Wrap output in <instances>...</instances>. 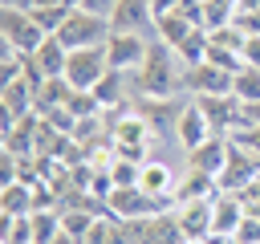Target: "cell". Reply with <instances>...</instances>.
<instances>
[{"instance_id": "obj_21", "label": "cell", "mask_w": 260, "mask_h": 244, "mask_svg": "<svg viewBox=\"0 0 260 244\" xmlns=\"http://www.w3.org/2000/svg\"><path fill=\"white\" fill-rule=\"evenodd\" d=\"M223 187H219V179L215 175H203V171H191L187 167V175L179 179V187H175V203H183V199H215Z\"/></svg>"}, {"instance_id": "obj_7", "label": "cell", "mask_w": 260, "mask_h": 244, "mask_svg": "<svg viewBox=\"0 0 260 244\" xmlns=\"http://www.w3.org/2000/svg\"><path fill=\"white\" fill-rule=\"evenodd\" d=\"M146 49H150V41H142L138 33H110V37H106V61H110V69H118V73L138 69V65L146 61Z\"/></svg>"}, {"instance_id": "obj_22", "label": "cell", "mask_w": 260, "mask_h": 244, "mask_svg": "<svg viewBox=\"0 0 260 244\" xmlns=\"http://www.w3.org/2000/svg\"><path fill=\"white\" fill-rule=\"evenodd\" d=\"M69 94H73V85H69L65 77H45V81L37 85V114L61 110V106L69 102Z\"/></svg>"}, {"instance_id": "obj_14", "label": "cell", "mask_w": 260, "mask_h": 244, "mask_svg": "<svg viewBox=\"0 0 260 244\" xmlns=\"http://www.w3.org/2000/svg\"><path fill=\"white\" fill-rule=\"evenodd\" d=\"M175 134H179V142H183V150H195L199 142H207L215 130H211V122H207V114L199 110V102L191 98L187 102V110L179 114V122H175Z\"/></svg>"}, {"instance_id": "obj_36", "label": "cell", "mask_w": 260, "mask_h": 244, "mask_svg": "<svg viewBox=\"0 0 260 244\" xmlns=\"http://www.w3.org/2000/svg\"><path fill=\"white\" fill-rule=\"evenodd\" d=\"M183 0H150V8H154V16H167V12H175Z\"/></svg>"}, {"instance_id": "obj_29", "label": "cell", "mask_w": 260, "mask_h": 244, "mask_svg": "<svg viewBox=\"0 0 260 244\" xmlns=\"http://www.w3.org/2000/svg\"><path fill=\"white\" fill-rule=\"evenodd\" d=\"M232 94H236L240 102H260V69L244 65V69L232 77Z\"/></svg>"}, {"instance_id": "obj_4", "label": "cell", "mask_w": 260, "mask_h": 244, "mask_svg": "<svg viewBox=\"0 0 260 244\" xmlns=\"http://www.w3.org/2000/svg\"><path fill=\"white\" fill-rule=\"evenodd\" d=\"M150 126L134 114V110H126L118 122H110V146H114V155H122V159H134V163H146V142H150Z\"/></svg>"}, {"instance_id": "obj_26", "label": "cell", "mask_w": 260, "mask_h": 244, "mask_svg": "<svg viewBox=\"0 0 260 244\" xmlns=\"http://www.w3.org/2000/svg\"><path fill=\"white\" fill-rule=\"evenodd\" d=\"M0 244H37L28 216H0Z\"/></svg>"}, {"instance_id": "obj_33", "label": "cell", "mask_w": 260, "mask_h": 244, "mask_svg": "<svg viewBox=\"0 0 260 244\" xmlns=\"http://www.w3.org/2000/svg\"><path fill=\"white\" fill-rule=\"evenodd\" d=\"M244 65L260 69V37H248V41H244Z\"/></svg>"}, {"instance_id": "obj_9", "label": "cell", "mask_w": 260, "mask_h": 244, "mask_svg": "<svg viewBox=\"0 0 260 244\" xmlns=\"http://www.w3.org/2000/svg\"><path fill=\"white\" fill-rule=\"evenodd\" d=\"M175 220H179V232H183L187 244L211 240V199H183V203H175Z\"/></svg>"}, {"instance_id": "obj_12", "label": "cell", "mask_w": 260, "mask_h": 244, "mask_svg": "<svg viewBox=\"0 0 260 244\" xmlns=\"http://www.w3.org/2000/svg\"><path fill=\"white\" fill-rule=\"evenodd\" d=\"M228 155H232V138H223V134H211L207 142H199L195 150H187V167H191V171H203V175H215V179H219V171L228 167Z\"/></svg>"}, {"instance_id": "obj_6", "label": "cell", "mask_w": 260, "mask_h": 244, "mask_svg": "<svg viewBox=\"0 0 260 244\" xmlns=\"http://www.w3.org/2000/svg\"><path fill=\"white\" fill-rule=\"evenodd\" d=\"M110 73V61H106V45H89V49H73L69 53V65H65V81L73 89H93L102 77Z\"/></svg>"}, {"instance_id": "obj_5", "label": "cell", "mask_w": 260, "mask_h": 244, "mask_svg": "<svg viewBox=\"0 0 260 244\" xmlns=\"http://www.w3.org/2000/svg\"><path fill=\"white\" fill-rule=\"evenodd\" d=\"M0 41L16 53H37V45L45 41V28L32 20V12L20 8H0Z\"/></svg>"}, {"instance_id": "obj_16", "label": "cell", "mask_w": 260, "mask_h": 244, "mask_svg": "<svg viewBox=\"0 0 260 244\" xmlns=\"http://www.w3.org/2000/svg\"><path fill=\"white\" fill-rule=\"evenodd\" d=\"M138 187H146L150 195H158V199L175 203V187H179V179H175V171H171L167 163L146 159V163H142V171H138Z\"/></svg>"}, {"instance_id": "obj_15", "label": "cell", "mask_w": 260, "mask_h": 244, "mask_svg": "<svg viewBox=\"0 0 260 244\" xmlns=\"http://www.w3.org/2000/svg\"><path fill=\"white\" fill-rule=\"evenodd\" d=\"M146 24H154L150 0H118L114 12H110V28H114V33H138V28H146Z\"/></svg>"}, {"instance_id": "obj_34", "label": "cell", "mask_w": 260, "mask_h": 244, "mask_svg": "<svg viewBox=\"0 0 260 244\" xmlns=\"http://www.w3.org/2000/svg\"><path fill=\"white\" fill-rule=\"evenodd\" d=\"M114 4H118V0H81L77 8H85V12H98V16H106V20H110V12H114Z\"/></svg>"}, {"instance_id": "obj_23", "label": "cell", "mask_w": 260, "mask_h": 244, "mask_svg": "<svg viewBox=\"0 0 260 244\" xmlns=\"http://www.w3.org/2000/svg\"><path fill=\"white\" fill-rule=\"evenodd\" d=\"M98 220H102V216H98V211H89V207H61V232H65V236H73L77 244L89 236V228H93Z\"/></svg>"}, {"instance_id": "obj_1", "label": "cell", "mask_w": 260, "mask_h": 244, "mask_svg": "<svg viewBox=\"0 0 260 244\" xmlns=\"http://www.w3.org/2000/svg\"><path fill=\"white\" fill-rule=\"evenodd\" d=\"M175 49L154 37L146 61L134 69V98H175L183 89V69H175Z\"/></svg>"}, {"instance_id": "obj_19", "label": "cell", "mask_w": 260, "mask_h": 244, "mask_svg": "<svg viewBox=\"0 0 260 244\" xmlns=\"http://www.w3.org/2000/svg\"><path fill=\"white\" fill-rule=\"evenodd\" d=\"M32 61H37V69L45 73V77H65V65H69V49L57 41V37H45L41 45H37V53H28Z\"/></svg>"}, {"instance_id": "obj_35", "label": "cell", "mask_w": 260, "mask_h": 244, "mask_svg": "<svg viewBox=\"0 0 260 244\" xmlns=\"http://www.w3.org/2000/svg\"><path fill=\"white\" fill-rule=\"evenodd\" d=\"M244 126H260V102H244Z\"/></svg>"}, {"instance_id": "obj_27", "label": "cell", "mask_w": 260, "mask_h": 244, "mask_svg": "<svg viewBox=\"0 0 260 244\" xmlns=\"http://www.w3.org/2000/svg\"><path fill=\"white\" fill-rule=\"evenodd\" d=\"M203 4V28H223L236 20V0H199Z\"/></svg>"}, {"instance_id": "obj_8", "label": "cell", "mask_w": 260, "mask_h": 244, "mask_svg": "<svg viewBox=\"0 0 260 244\" xmlns=\"http://www.w3.org/2000/svg\"><path fill=\"white\" fill-rule=\"evenodd\" d=\"M232 77L228 69L211 65V61H199V65H187L183 69V89H191L195 98H211V94H232Z\"/></svg>"}, {"instance_id": "obj_3", "label": "cell", "mask_w": 260, "mask_h": 244, "mask_svg": "<svg viewBox=\"0 0 260 244\" xmlns=\"http://www.w3.org/2000/svg\"><path fill=\"white\" fill-rule=\"evenodd\" d=\"M106 211L114 220H146V216L167 211V199H158V195H150L146 187L134 183V187H114L106 195Z\"/></svg>"}, {"instance_id": "obj_10", "label": "cell", "mask_w": 260, "mask_h": 244, "mask_svg": "<svg viewBox=\"0 0 260 244\" xmlns=\"http://www.w3.org/2000/svg\"><path fill=\"white\" fill-rule=\"evenodd\" d=\"M244 220H248V207L236 191H219L211 199V236H236Z\"/></svg>"}, {"instance_id": "obj_28", "label": "cell", "mask_w": 260, "mask_h": 244, "mask_svg": "<svg viewBox=\"0 0 260 244\" xmlns=\"http://www.w3.org/2000/svg\"><path fill=\"white\" fill-rule=\"evenodd\" d=\"M69 12H73V8H57V4H37V8H32V20H37V24L45 28V37H57V33H61V24L69 20Z\"/></svg>"}, {"instance_id": "obj_11", "label": "cell", "mask_w": 260, "mask_h": 244, "mask_svg": "<svg viewBox=\"0 0 260 244\" xmlns=\"http://www.w3.org/2000/svg\"><path fill=\"white\" fill-rule=\"evenodd\" d=\"M0 110H4L8 126L20 122V118H28V114H37V89H32L24 77L4 81V85H0Z\"/></svg>"}, {"instance_id": "obj_30", "label": "cell", "mask_w": 260, "mask_h": 244, "mask_svg": "<svg viewBox=\"0 0 260 244\" xmlns=\"http://www.w3.org/2000/svg\"><path fill=\"white\" fill-rule=\"evenodd\" d=\"M232 142H236V146H244V150H252V155L260 159V126H244V130H236V134H232Z\"/></svg>"}, {"instance_id": "obj_17", "label": "cell", "mask_w": 260, "mask_h": 244, "mask_svg": "<svg viewBox=\"0 0 260 244\" xmlns=\"http://www.w3.org/2000/svg\"><path fill=\"white\" fill-rule=\"evenodd\" d=\"M32 207H37V187L32 183L8 179L0 187V216H32Z\"/></svg>"}, {"instance_id": "obj_2", "label": "cell", "mask_w": 260, "mask_h": 244, "mask_svg": "<svg viewBox=\"0 0 260 244\" xmlns=\"http://www.w3.org/2000/svg\"><path fill=\"white\" fill-rule=\"evenodd\" d=\"M114 28H110V20L106 16H98V12H85V8H73L69 12V20L61 24V33H57V41L73 53V49H89V45H106V37H110Z\"/></svg>"}, {"instance_id": "obj_32", "label": "cell", "mask_w": 260, "mask_h": 244, "mask_svg": "<svg viewBox=\"0 0 260 244\" xmlns=\"http://www.w3.org/2000/svg\"><path fill=\"white\" fill-rule=\"evenodd\" d=\"M110 224H114V220H98V224L89 228V236H85L81 244H106V240H110Z\"/></svg>"}, {"instance_id": "obj_37", "label": "cell", "mask_w": 260, "mask_h": 244, "mask_svg": "<svg viewBox=\"0 0 260 244\" xmlns=\"http://www.w3.org/2000/svg\"><path fill=\"white\" fill-rule=\"evenodd\" d=\"M0 8H20V12H32L37 0H0Z\"/></svg>"}, {"instance_id": "obj_41", "label": "cell", "mask_w": 260, "mask_h": 244, "mask_svg": "<svg viewBox=\"0 0 260 244\" xmlns=\"http://www.w3.org/2000/svg\"><path fill=\"white\" fill-rule=\"evenodd\" d=\"M199 244H211V240H199Z\"/></svg>"}, {"instance_id": "obj_25", "label": "cell", "mask_w": 260, "mask_h": 244, "mask_svg": "<svg viewBox=\"0 0 260 244\" xmlns=\"http://www.w3.org/2000/svg\"><path fill=\"white\" fill-rule=\"evenodd\" d=\"M207 49H211V37H207V28H195L179 49H175V57H179V65L187 69V65H199V61H207Z\"/></svg>"}, {"instance_id": "obj_39", "label": "cell", "mask_w": 260, "mask_h": 244, "mask_svg": "<svg viewBox=\"0 0 260 244\" xmlns=\"http://www.w3.org/2000/svg\"><path fill=\"white\" fill-rule=\"evenodd\" d=\"M37 4H57V8H77L81 0H37Z\"/></svg>"}, {"instance_id": "obj_38", "label": "cell", "mask_w": 260, "mask_h": 244, "mask_svg": "<svg viewBox=\"0 0 260 244\" xmlns=\"http://www.w3.org/2000/svg\"><path fill=\"white\" fill-rule=\"evenodd\" d=\"M260 0H236V12H256Z\"/></svg>"}, {"instance_id": "obj_20", "label": "cell", "mask_w": 260, "mask_h": 244, "mask_svg": "<svg viewBox=\"0 0 260 244\" xmlns=\"http://www.w3.org/2000/svg\"><path fill=\"white\" fill-rule=\"evenodd\" d=\"M93 98H98L102 114H106V110H126V102H130V89H126V73L110 69V73H106V77L93 85Z\"/></svg>"}, {"instance_id": "obj_18", "label": "cell", "mask_w": 260, "mask_h": 244, "mask_svg": "<svg viewBox=\"0 0 260 244\" xmlns=\"http://www.w3.org/2000/svg\"><path fill=\"white\" fill-rule=\"evenodd\" d=\"M195 28H199V24H195L191 16H183L179 8H175V12H167V16H154V37H158L162 45H171V49H179Z\"/></svg>"}, {"instance_id": "obj_24", "label": "cell", "mask_w": 260, "mask_h": 244, "mask_svg": "<svg viewBox=\"0 0 260 244\" xmlns=\"http://www.w3.org/2000/svg\"><path fill=\"white\" fill-rule=\"evenodd\" d=\"M28 220H32V240L37 244H53L61 236V207H37Z\"/></svg>"}, {"instance_id": "obj_40", "label": "cell", "mask_w": 260, "mask_h": 244, "mask_svg": "<svg viewBox=\"0 0 260 244\" xmlns=\"http://www.w3.org/2000/svg\"><path fill=\"white\" fill-rule=\"evenodd\" d=\"M53 244H77V240H73V236H65V232H61V236H57V240H53Z\"/></svg>"}, {"instance_id": "obj_13", "label": "cell", "mask_w": 260, "mask_h": 244, "mask_svg": "<svg viewBox=\"0 0 260 244\" xmlns=\"http://www.w3.org/2000/svg\"><path fill=\"white\" fill-rule=\"evenodd\" d=\"M150 130H162V126H175L179 122V114L187 110V102H179V98H134V106H130Z\"/></svg>"}, {"instance_id": "obj_31", "label": "cell", "mask_w": 260, "mask_h": 244, "mask_svg": "<svg viewBox=\"0 0 260 244\" xmlns=\"http://www.w3.org/2000/svg\"><path fill=\"white\" fill-rule=\"evenodd\" d=\"M244 37H260V8L256 12H236V20H232Z\"/></svg>"}]
</instances>
